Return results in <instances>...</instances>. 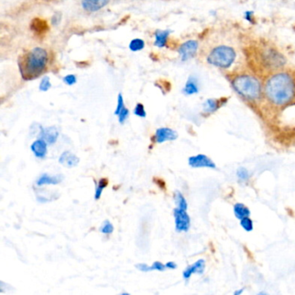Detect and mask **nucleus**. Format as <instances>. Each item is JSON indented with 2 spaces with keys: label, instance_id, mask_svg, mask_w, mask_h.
Wrapping results in <instances>:
<instances>
[{
  "label": "nucleus",
  "instance_id": "obj_1",
  "mask_svg": "<svg viewBox=\"0 0 295 295\" xmlns=\"http://www.w3.org/2000/svg\"><path fill=\"white\" fill-rule=\"evenodd\" d=\"M267 101L277 107H283L294 100L295 78L292 74L280 71L267 78L264 85Z\"/></svg>",
  "mask_w": 295,
  "mask_h": 295
},
{
  "label": "nucleus",
  "instance_id": "obj_2",
  "mask_svg": "<svg viewBox=\"0 0 295 295\" xmlns=\"http://www.w3.org/2000/svg\"><path fill=\"white\" fill-rule=\"evenodd\" d=\"M49 54L43 48H33L20 56L19 71L26 81H32L41 76L47 70Z\"/></svg>",
  "mask_w": 295,
  "mask_h": 295
},
{
  "label": "nucleus",
  "instance_id": "obj_3",
  "mask_svg": "<svg viewBox=\"0 0 295 295\" xmlns=\"http://www.w3.org/2000/svg\"><path fill=\"white\" fill-rule=\"evenodd\" d=\"M232 87L238 95L248 102L260 100L262 95V86L256 77L251 75H239L234 77Z\"/></svg>",
  "mask_w": 295,
  "mask_h": 295
},
{
  "label": "nucleus",
  "instance_id": "obj_4",
  "mask_svg": "<svg viewBox=\"0 0 295 295\" xmlns=\"http://www.w3.org/2000/svg\"><path fill=\"white\" fill-rule=\"evenodd\" d=\"M236 53L233 48L219 45L214 48L207 57V62L213 66L228 69L235 62Z\"/></svg>",
  "mask_w": 295,
  "mask_h": 295
},
{
  "label": "nucleus",
  "instance_id": "obj_5",
  "mask_svg": "<svg viewBox=\"0 0 295 295\" xmlns=\"http://www.w3.org/2000/svg\"><path fill=\"white\" fill-rule=\"evenodd\" d=\"M261 58L263 60L264 65L273 70H277L285 65V60L284 57L273 49L265 50L261 54Z\"/></svg>",
  "mask_w": 295,
  "mask_h": 295
},
{
  "label": "nucleus",
  "instance_id": "obj_6",
  "mask_svg": "<svg viewBox=\"0 0 295 295\" xmlns=\"http://www.w3.org/2000/svg\"><path fill=\"white\" fill-rule=\"evenodd\" d=\"M175 228L177 232H188L190 228V217L185 209L175 208L173 209Z\"/></svg>",
  "mask_w": 295,
  "mask_h": 295
},
{
  "label": "nucleus",
  "instance_id": "obj_7",
  "mask_svg": "<svg viewBox=\"0 0 295 295\" xmlns=\"http://www.w3.org/2000/svg\"><path fill=\"white\" fill-rule=\"evenodd\" d=\"M188 164L192 168H208L216 169V165L215 162L205 154H197L190 156L188 159Z\"/></svg>",
  "mask_w": 295,
  "mask_h": 295
},
{
  "label": "nucleus",
  "instance_id": "obj_8",
  "mask_svg": "<svg viewBox=\"0 0 295 295\" xmlns=\"http://www.w3.org/2000/svg\"><path fill=\"white\" fill-rule=\"evenodd\" d=\"M198 49V43L195 40H189L180 45L178 49V53L181 57V60L183 62L190 60V58L195 57L197 54Z\"/></svg>",
  "mask_w": 295,
  "mask_h": 295
},
{
  "label": "nucleus",
  "instance_id": "obj_9",
  "mask_svg": "<svg viewBox=\"0 0 295 295\" xmlns=\"http://www.w3.org/2000/svg\"><path fill=\"white\" fill-rule=\"evenodd\" d=\"M178 133L173 129L169 127H160L156 130L154 140L158 144H162L167 141L176 140L178 139Z\"/></svg>",
  "mask_w": 295,
  "mask_h": 295
},
{
  "label": "nucleus",
  "instance_id": "obj_10",
  "mask_svg": "<svg viewBox=\"0 0 295 295\" xmlns=\"http://www.w3.org/2000/svg\"><path fill=\"white\" fill-rule=\"evenodd\" d=\"M205 267H206V261L204 259H199L197 261H195L193 264H191L190 266H188L183 272V278L185 280H188L190 279L191 276L193 274H203L205 271Z\"/></svg>",
  "mask_w": 295,
  "mask_h": 295
},
{
  "label": "nucleus",
  "instance_id": "obj_11",
  "mask_svg": "<svg viewBox=\"0 0 295 295\" xmlns=\"http://www.w3.org/2000/svg\"><path fill=\"white\" fill-rule=\"evenodd\" d=\"M59 137V131L56 127H50L47 128L42 127L41 132L38 136V139H44L49 146L54 145Z\"/></svg>",
  "mask_w": 295,
  "mask_h": 295
},
{
  "label": "nucleus",
  "instance_id": "obj_12",
  "mask_svg": "<svg viewBox=\"0 0 295 295\" xmlns=\"http://www.w3.org/2000/svg\"><path fill=\"white\" fill-rule=\"evenodd\" d=\"M64 181V176L62 174L51 175L47 173L42 174L37 179L36 184L38 187H42L44 185H57Z\"/></svg>",
  "mask_w": 295,
  "mask_h": 295
},
{
  "label": "nucleus",
  "instance_id": "obj_13",
  "mask_svg": "<svg viewBox=\"0 0 295 295\" xmlns=\"http://www.w3.org/2000/svg\"><path fill=\"white\" fill-rule=\"evenodd\" d=\"M31 150L36 158L45 159L48 153V143L44 139H38L32 143Z\"/></svg>",
  "mask_w": 295,
  "mask_h": 295
},
{
  "label": "nucleus",
  "instance_id": "obj_14",
  "mask_svg": "<svg viewBox=\"0 0 295 295\" xmlns=\"http://www.w3.org/2000/svg\"><path fill=\"white\" fill-rule=\"evenodd\" d=\"M58 162L68 168H72L79 164L80 159L73 152L65 151L61 154Z\"/></svg>",
  "mask_w": 295,
  "mask_h": 295
},
{
  "label": "nucleus",
  "instance_id": "obj_15",
  "mask_svg": "<svg viewBox=\"0 0 295 295\" xmlns=\"http://www.w3.org/2000/svg\"><path fill=\"white\" fill-rule=\"evenodd\" d=\"M110 0H83L82 6L88 13H95L106 7Z\"/></svg>",
  "mask_w": 295,
  "mask_h": 295
},
{
  "label": "nucleus",
  "instance_id": "obj_16",
  "mask_svg": "<svg viewBox=\"0 0 295 295\" xmlns=\"http://www.w3.org/2000/svg\"><path fill=\"white\" fill-rule=\"evenodd\" d=\"M223 102L222 100L208 99L203 104V111L204 114H211L217 111L222 107Z\"/></svg>",
  "mask_w": 295,
  "mask_h": 295
},
{
  "label": "nucleus",
  "instance_id": "obj_17",
  "mask_svg": "<svg viewBox=\"0 0 295 295\" xmlns=\"http://www.w3.org/2000/svg\"><path fill=\"white\" fill-rule=\"evenodd\" d=\"M233 210H234V214L235 216L238 220H241L244 217L251 216L250 209H248V207L246 206L244 203H236L234 207H233Z\"/></svg>",
  "mask_w": 295,
  "mask_h": 295
},
{
  "label": "nucleus",
  "instance_id": "obj_18",
  "mask_svg": "<svg viewBox=\"0 0 295 295\" xmlns=\"http://www.w3.org/2000/svg\"><path fill=\"white\" fill-rule=\"evenodd\" d=\"M171 33V31L166 30V31H161V30H158L155 32V43L154 45L159 48L165 47L166 44H167V40H168L169 35Z\"/></svg>",
  "mask_w": 295,
  "mask_h": 295
},
{
  "label": "nucleus",
  "instance_id": "obj_19",
  "mask_svg": "<svg viewBox=\"0 0 295 295\" xmlns=\"http://www.w3.org/2000/svg\"><path fill=\"white\" fill-rule=\"evenodd\" d=\"M198 90H199V88H198L197 80L193 77H190L185 83V86L183 89V93L185 95H192L198 93Z\"/></svg>",
  "mask_w": 295,
  "mask_h": 295
},
{
  "label": "nucleus",
  "instance_id": "obj_20",
  "mask_svg": "<svg viewBox=\"0 0 295 295\" xmlns=\"http://www.w3.org/2000/svg\"><path fill=\"white\" fill-rule=\"evenodd\" d=\"M32 28L37 33H44L47 31L49 27H48L47 23L45 20L35 19L32 21Z\"/></svg>",
  "mask_w": 295,
  "mask_h": 295
},
{
  "label": "nucleus",
  "instance_id": "obj_21",
  "mask_svg": "<svg viewBox=\"0 0 295 295\" xmlns=\"http://www.w3.org/2000/svg\"><path fill=\"white\" fill-rule=\"evenodd\" d=\"M174 202L176 207L178 209H188V203L184 195L181 193L180 191L177 190L174 194Z\"/></svg>",
  "mask_w": 295,
  "mask_h": 295
},
{
  "label": "nucleus",
  "instance_id": "obj_22",
  "mask_svg": "<svg viewBox=\"0 0 295 295\" xmlns=\"http://www.w3.org/2000/svg\"><path fill=\"white\" fill-rule=\"evenodd\" d=\"M108 180L106 178H102L99 180L98 183L96 184L95 191V199L99 200L102 197V192L105 188L107 187L108 185Z\"/></svg>",
  "mask_w": 295,
  "mask_h": 295
},
{
  "label": "nucleus",
  "instance_id": "obj_23",
  "mask_svg": "<svg viewBox=\"0 0 295 295\" xmlns=\"http://www.w3.org/2000/svg\"><path fill=\"white\" fill-rule=\"evenodd\" d=\"M236 178L242 183H246L250 178V172L247 168L241 166L236 170Z\"/></svg>",
  "mask_w": 295,
  "mask_h": 295
},
{
  "label": "nucleus",
  "instance_id": "obj_24",
  "mask_svg": "<svg viewBox=\"0 0 295 295\" xmlns=\"http://www.w3.org/2000/svg\"><path fill=\"white\" fill-rule=\"evenodd\" d=\"M240 224H241V228H243V230L246 232L253 231L254 229V222L253 220L250 218V216L244 217V218L240 220Z\"/></svg>",
  "mask_w": 295,
  "mask_h": 295
},
{
  "label": "nucleus",
  "instance_id": "obj_25",
  "mask_svg": "<svg viewBox=\"0 0 295 295\" xmlns=\"http://www.w3.org/2000/svg\"><path fill=\"white\" fill-rule=\"evenodd\" d=\"M144 48H145V42L143 41L142 39H140V38L133 39L131 41L130 45H129V49L132 51H142Z\"/></svg>",
  "mask_w": 295,
  "mask_h": 295
},
{
  "label": "nucleus",
  "instance_id": "obj_26",
  "mask_svg": "<svg viewBox=\"0 0 295 295\" xmlns=\"http://www.w3.org/2000/svg\"><path fill=\"white\" fill-rule=\"evenodd\" d=\"M114 229L113 223L109 222L108 220H106L101 226L100 231L102 232V234H104V235H111L112 233L114 232Z\"/></svg>",
  "mask_w": 295,
  "mask_h": 295
},
{
  "label": "nucleus",
  "instance_id": "obj_27",
  "mask_svg": "<svg viewBox=\"0 0 295 295\" xmlns=\"http://www.w3.org/2000/svg\"><path fill=\"white\" fill-rule=\"evenodd\" d=\"M133 114H135L136 116L140 118H146V112L145 109V107L142 103H138L134 108L133 110Z\"/></svg>",
  "mask_w": 295,
  "mask_h": 295
},
{
  "label": "nucleus",
  "instance_id": "obj_28",
  "mask_svg": "<svg viewBox=\"0 0 295 295\" xmlns=\"http://www.w3.org/2000/svg\"><path fill=\"white\" fill-rule=\"evenodd\" d=\"M51 83L50 77H48V76H45V77L42 79L41 83H40V85H39V89H40V91H43V92H46V91H48V90L51 89Z\"/></svg>",
  "mask_w": 295,
  "mask_h": 295
},
{
  "label": "nucleus",
  "instance_id": "obj_29",
  "mask_svg": "<svg viewBox=\"0 0 295 295\" xmlns=\"http://www.w3.org/2000/svg\"><path fill=\"white\" fill-rule=\"evenodd\" d=\"M125 107H126V106H125V103H124V99L123 96H122V94H119L117 99V106H116V108H115L114 114H115L116 116H118L119 114L121 113V110H122Z\"/></svg>",
  "mask_w": 295,
  "mask_h": 295
},
{
  "label": "nucleus",
  "instance_id": "obj_30",
  "mask_svg": "<svg viewBox=\"0 0 295 295\" xmlns=\"http://www.w3.org/2000/svg\"><path fill=\"white\" fill-rule=\"evenodd\" d=\"M128 117H129V110L125 107L118 115V120H119L120 123L124 124L127 121Z\"/></svg>",
  "mask_w": 295,
  "mask_h": 295
},
{
  "label": "nucleus",
  "instance_id": "obj_31",
  "mask_svg": "<svg viewBox=\"0 0 295 295\" xmlns=\"http://www.w3.org/2000/svg\"><path fill=\"white\" fill-rule=\"evenodd\" d=\"M76 76L75 75H68L64 78V83H66L67 85H74L76 83Z\"/></svg>",
  "mask_w": 295,
  "mask_h": 295
},
{
  "label": "nucleus",
  "instance_id": "obj_32",
  "mask_svg": "<svg viewBox=\"0 0 295 295\" xmlns=\"http://www.w3.org/2000/svg\"><path fill=\"white\" fill-rule=\"evenodd\" d=\"M152 271L156 270V271L162 272V271H165L166 269V266H165V264H163L160 261H155L152 265Z\"/></svg>",
  "mask_w": 295,
  "mask_h": 295
},
{
  "label": "nucleus",
  "instance_id": "obj_33",
  "mask_svg": "<svg viewBox=\"0 0 295 295\" xmlns=\"http://www.w3.org/2000/svg\"><path fill=\"white\" fill-rule=\"evenodd\" d=\"M137 268L138 269L140 270L141 272H150V271H152V266H148L147 264L146 263H139L137 264L136 266Z\"/></svg>",
  "mask_w": 295,
  "mask_h": 295
},
{
  "label": "nucleus",
  "instance_id": "obj_34",
  "mask_svg": "<svg viewBox=\"0 0 295 295\" xmlns=\"http://www.w3.org/2000/svg\"><path fill=\"white\" fill-rule=\"evenodd\" d=\"M244 19L247 20V22H254V13H252V12L245 13Z\"/></svg>",
  "mask_w": 295,
  "mask_h": 295
},
{
  "label": "nucleus",
  "instance_id": "obj_35",
  "mask_svg": "<svg viewBox=\"0 0 295 295\" xmlns=\"http://www.w3.org/2000/svg\"><path fill=\"white\" fill-rule=\"evenodd\" d=\"M165 266L167 269H176L178 267V265L174 261H168L165 264Z\"/></svg>",
  "mask_w": 295,
  "mask_h": 295
},
{
  "label": "nucleus",
  "instance_id": "obj_36",
  "mask_svg": "<svg viewBox=\"0 0 295 295\" xmlns=\"http://www.w3.org/2000/svg\"><path fill=\"white\" fill-rule=\"evenodd\" d=\"M244 292V289L243 288H238L235 290L234 292V295H241Z\"/></svg>",
  "mask_w": 295,
  "mask_h": 295
}]
</instances>
